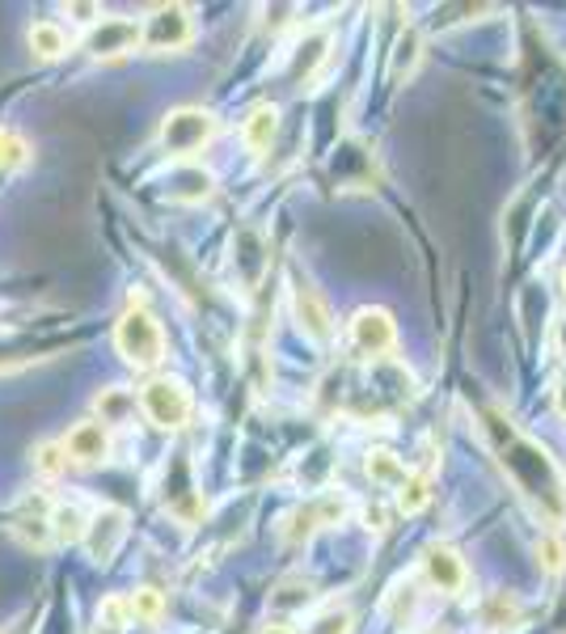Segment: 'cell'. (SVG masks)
Returning a JSON list of instances; mask_svg holds the SVG:
<instances>
[{"instance_id":"obj_1","label":"cell","mask_w":566,"mask_h":634,"mask_svg":"<svg viewBox=\"0 0 566 634\" xmlns=\"http://www.w3.org/2000/svg\"><path fill=\"white\" fill-rule=\"evenodd\" d=\"M115 348L123 355L131 368L140 373H153L161 360H165V334H161V321L140 301H131V309L119 317L115 326Z\"/></svg>"},{"instance_id":"obj_2","label":"cell","mask_w":566,"mask_h":634,"mask_svg":"<svg viewBox=\"0 0 566 634\" xmlns=\"http://www.w3.org/2000/svg\"><path fill=\"white\" fill-rule=\"evenodd\" d=\"M140 411L149 414V423L161 432H178V427H187L194 402H190V389L178 377H153L140 389Z\"/></svg>"},{"instance_id":"obj_3","label":"cell","mask_w":566,"mask_h":634,"mask_svg":"<svg viewBox=\"0 0 566 634\" xmlns=\"http://www.w3.org/2000/svg\"><path fill=\"white\" fill-rule=\"evenodd\" d=\"M212 136H216V119H212L208 110H199V106H178V110H169L165 124H161V149H165L169 157H190V153H199Z\"/></svg>"},{"instance_id":"obj_4","label":"cell","mask_w":566,"mask_h":634,"mask_svg":"<svg viewBox=\"0 0 566 634\" xmlns=\"http://www.w3.org/2000/svg\"><path fill=\"white\" fill-rule=\"evenodd\" d=\"M190 38H194V17H190L187 4H157L153 13H149V22L140 26V43L149 47V51H182Z\"/></svg>"},{"instance_id":"obj_5","label":"cell","mask_w":566,"mask_h":634,"mask_svg":"<svg viewBox=\"0 0 566 634\" xmlns=\"http://www.w3.org/2000/svg\"><path fill=\"white\" fill-rule=\"evenodd\" d=\"M292 314H296V326H300L305 339H314V343L334 339V314L309 280H292Z\"/></svg>"},{"instance_id":"obj_6","label":"cell","mask_w":566,"mask_h":634,"mask_svg":"<svg viewBox=\"0 0 566 634\" xmlns=\"http://www.w3.org/2000/svg\"><path fill=\"white\" fill-rule=\"evenodd\" d=\"M351 343H355V351H364V355H385V351H393V343H398L393 314H389V309H377V305L359 309V314L351 317Z\"/></svg>"},{"instance_id":"obj_7","label":"cell","mask_w":566,"mask_h":634,"mask_svg":"<svg viewBox=\"0 0 566 634\" xmlns=\"http://www.w3.org/2000/svg\"><path fill=\"white\" fill-rule=\"evenodd\" d=\"M85 47H90V56H97V60L127 56V51L140 47V26L131 17H102L94 26V34L85 38Z\"/></svg>"},{"instance_id":"obj_8","label":"cell","mask_w":566,"mask_h":634,"mask_svg":"<svg viewBox=\"0 0 566 634\" xmlns=\"http://www.w3.org/2000/svg\"><path fill=\"white\" fill-rule=\"evenodd\" d=\"M423 575H427L432 588H440L448 597H457V592L465 588V579H470L465 559H461L452 545H427V550H423Z\"/></svg>"},{"instance_id":"obj_9","label":"cell","mask_w":566,"mask_h":634,"mask_svg":"<svg viewBox=\"0 0 566 634\" xmlns=\"http://www.w3.org/2000/svg\"><path fill=\"white\" fill-rule=\"evenodd\" d=\"M63 448H68V461H76V466H102L110 457V432H106V423L85 419L63 436Z\"/></svg>"},{"instance_id":"obj_10","label":"cell","mask_w":566,"mask_h":634,"mask_svg":"<svg viewBox=\"0 0 566 634\" xmlns=\"http://www.w3.org/2000/svg\"><path fill=\"white\" fill-rule=\"evenodd\" d=\"M127 538V512L123 507H102L94 520H90V533H85V545L97 563H110L115 550L123 545Z\"/></svg>"},{"instance_id":"obj_11","label":"cell","mask_w":566,"mask_h":634,"mask_svg":"<svg viewBox=\"0 0 566 634\" xmlns=\"http://www.w3.org/2000/svg\"><path fill=\"white\" fill-rule=\"evenodd\" d=\"M275 131H280V110L262 102V106H253L250 115H246V124H241V140H246L250 153H267L271 140H275Z\"/></svg>"},{"instance_id":"obj_12","label":"cell","mask_w":566,"mask_h":634,"mask_svg":"<svg viewBox=\"0 0 566 634\" xmlns=\"http://www.w3.org/2000/svg\"><path fill=\"white\" fill-rule=\"evenodd\" d=\"M524 622V604L516 601V592H495L482 604V626L486 631H516Z\"/></svg>"},{"instance_id":"obj_13","label":"cell","mask_w":566,"mask_h":634,"mask_svg":"<svg viewBox=\"0 0 566 634\" xmlns=\"http://www.w3.org/2000/svg\"><path fill=\"white\" fill-rule=\"evenodd\" d=\"M364 470H368V478H373L377 486H389V491H398V486L410 478V470L402 466V457H393L389 448H373L368 461H364Z\"/></svg>"},{"instance_id":"obj_14","label":"cell","mask_w":566,"mask_h":634,"mask_svg":"<svg viewBox=\"0 0 566 634\" xmlns=\"http://www.w3.org/2000/svg\"><path fill=\"white\" fill-rule=\"evenodd\" d=\"M47 525H51V538L56 541H85V533H90V516L81 512L76 504H60L51 516H47Z\"/></svg>"},{"instance_id":"obj_15","label":"cell","mask_w":566,"mask_h":634,"mask_svg":"<svg viewBox=\"0 0 566 634\" xmlns=\"http://www.w3.org/2000/svg\"><path fill=\"white\" fill-rule=\"evenodd\" d=\"M26 43H31V51L38 60H60L63 51H68V34H63L56 22H34L31 34H26Z\"/></svg>"},{"instance_id":"obj_16","label":"cell","mask_w":566,"mask_h":634,"mask_svg":"<svg viewBox=\"0 0 566 634\" xmlns=\"http://www.w3.org/2000/svg\"><path fill=\"white\" fill-rule=\"evenodd\" d=\"M427 504H432V486H427V478H423V474H410L406 482L398 486V512L414 516V512H423Z\"/></svg>"},{"instance_id":"obj_17","label":"cell","mask_w":566,"mask_h":634,"mask_svg":"<svg viewBox=\"0 0 566 634\" xmlns=\"http://www.w3.org/2000/svg\"><path fill=\"white\" fill-rule=\"evenodd\" d=\"M212 195V174L208 169H187V174H178V183H174V199H182V203H199V199H208Z\"/></svg>"},{"instance_id":"obj_18","label":"cell","mask_w":566,"mask_h":634,"mask_svg":"<svg viewBox=\"0 0 566 634\" xmlns=\"http://www.w3.org/2000/svg\"><path fill=\"white\" fill-rule=\"evenodd\" d=\"M34 470L43 478H60L63 470H68V448H63V441L38 444V448H34Z\"/></svg>"},{"instance_id":"obj_19","label":"cell","mask_w":566,"mask_h":634,"mask_svg":"<svg viewBox=\"0 0 566 634\" xmlns=\"http://www.w3.org/2000/svg\"><path fill=\"white\" fill-rule=\"evenodd\" d=\"M26 161H31V144L13 127H0V169H22Z\"/></svg>"},{"instance_id":"obj_20","label":"cell","mask_w":566,"mask_h":634,"mask_svg":"<svg viewBox=\"0 0 566 634\" xmlns=\"http://www.w3.org/2000/svg\"><path fill=\"white\" fill-rule=\"evenodd\" d=\"M418 47H423V38L414 31H406L398 38V47H393V81H402L414 72V63H418Z\"/></svg>"},{"instance_id":"obj_21","label":"cell","mask_w":566,"mask_h":634,"mask_svg":"<svg viewBox=\"0 0 566 634\" xmlns=\"http://www.w3.org/2000/svg\"><path fill=\"white\" fill-rule=\"evenodd\" d=\"M97 622L106 631H127L131 626V597H106L97 604Z\"/></svg>"},{"instance_id":"obj_22","label":"cell","mask_w":566,"mask_h":634,"mask_svg":"<svg viewBox=\"0 0 566 634\" xmlns=\"http://www.w3.org/2000/svg\"><path fill=\"white\" fill-rule=\"evenodd\" d=\"M351 622H355L351 609H339L334 604V609H321L314 622L305 626V634H351Z\"/></svg>"},{"instance_id":"obj_23","label":"cell","mask_w":566,"mask_h":634,"mask_svg":"<svg viewBox=\"0 0 566 634\" xmlns=\"http://www.w3.org/2000/svg\"><path fill=\"white\" fill-rule=\"evenodd\" d=\"M161 613H165V597L157 588H135L131 592V618L135 622H157Z\"/></svg>"},{"instance_id":"obj_24","label":"cell","mask_w":566,"mask_h":634,"mask_svg":"<svg viewBox=\"0 0 566 634\" xmlns=\"http://www.w3.org/2000/svg\"><path fill=\"white\" fill-rule=\"evenodd\" d=\"M314 601V592H309V584H300V579H283L280 592H271V604L275 609H300V604Z\"/></svg>"},{"instance_id":"obj_25","label":"cell","mask_w":566,"mask_h":634,"mask_svg":"<svg viewBox=\"0 0 566 634\" xmlns=\"http://www.w3.org/2000/svg\"><path fill=\"white\" fill-rule=\"evenodd\" d=\"M536 563L550 571V575H558L566 567V545L554 533H545V538L536 541Z\"/></svg>"},{"instance_id":"obj_26","label":"cell","mask_w":566,"mask_h":634,"mask_svg":"<svg viewBox=\"0 0 566 634\" xmlns=\"http://www.w3.org/2000/svg\"><path fill=\"white\" fill-rule=\"evenodd\" d=\"M127 407H131V398H127V394H115V389L97 398V411H102V423H123V411H127Z\"/></svg>"},{"instance_id":"obj_27","label":"cell","mask_w":566,"mask_h":634,"mask_svg":"<svg viewBox=\"0 0 566 634\" xmlns=\"http://www.w3.org/2000/svg\"><path fill=\"white\" fill-rule=\"evenodd\" d=\"M364 520H368V529H377V533H385V529H389V525H385V512H380V507H368V512H364Z\"/></svg>"},{"instance_id":"obj_28","label":"cell","mask_w":566,"mask_h":634,"mask_svg":"<svg viewBox=\"0 0 566 634\" xmlns=\"http://www.w3.org/2000/svg\"><path fill=\"white\" fill-rule=\"evenodd\" d=\"M258 634H292V631H287V626H262Z\"/></svg>"},{"instance_id":"obj_29","label":"cell","mask_w":566,"mask_h":634,"mask_svg":"<svg viewBox=\"0 0 566 634\" xmlns=\"http://www.w3.org/2000/svg\"><path fill=\"white\" fill-rule=\"evenodd\" d=\"M558 287H563V301H566V267H563V275H558Z\"/></svg>"}]
</instances>
